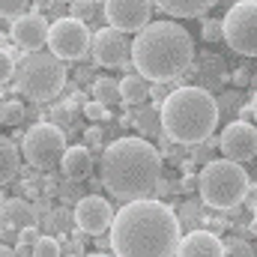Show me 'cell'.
<instances>
[{
	"label": "cell",
	"mask_w": 257,
	"mask_h": 257,
	"mask_svg": "<svg viewBox=\"0 0 257 257\" xmlns=\"http://www.w3.org/2000/svg\"><path fill=\"white\" fill-rule=\"evenodd\" d=\"M180 242V215L165 200L153 197L123 203L108 233L114 257H177Z\"/></svg>",
	"instance_id": "obj_1"
},
{
	"label": "cell",
	"mask_w": 257,
	"mask_h": 257,
	"mask_svg": "<svg viewBox=\"0 0 257 257\" xmlns=\"http://www.w3.org/2000/svg\"><path fill=\"white\" fill-rule=\"evenodd\" d=\"M162 183V153L141 135L117 138L102 153V186L123 203L147 200Z\"/></svg>",
	"instance_id": "obj_2"
},
{
	"label": "cell",
	"mask_w": 257,
	"mask_h": 257,
	"mask_svg": "<svg viewBox=\"0 0 257 257\" xmlns=\"http://www.w3.org/2000/svg\"><path fill=\"white\" fill-rule=\"evenodd\" d=\"M132 63L150 84H168L194 63V42L177 21H153L132 42Z\"/></svg>",
	"instance_id": "obj_3"
},
{
	"label": "cell",
	"mask_w": 257,
	"mask_h": 257,
	"mask_svg": "<svg viewBox=\"0 0 257 257\" xmlns=\"http://www.w3.org/2000/svg\"><path fill=\"white\" fill-rule=\"evenodd\" d=\"M218 117H221V108L209 90L197 84L177 87L162 102V128H165L162 135L183 147L206 144L218 126Z\"/></svg>",
	"instance_id": "obj_4"
},
{
	"label": "cell",
	"mask_w": 257,
	"mask_h": 257,
	"mask_svg": "<svg viewBox=\"0 0 257 257\" xmlns=\"http://www.w3.org/2000/svg\"><path fill=\"white\" fill-rule=\"evenodd\" d=\"M248 192H251V180L239 162L212 159L197 174V194L212 209H236L242 200H248Z\"/></svg>",
	"instance_id": "obj_5"
},
{
	"label": "cell",
	"mask_w": 257,
	"mask_h": 257,
	"mask_svg": "<svg viewBox=\"0 0 257 257\" xmlns=\"http://www.w3.org/2000/svg\"><path fill=\"white\" fill-rule=\"evenodd\" d=\"M15 93L33 102H51L66 87V63L51 51H36L18 60V72L12 81Z\"/></svg>",
	"instance_id": "obj_6"
},
{
	"label": "cell",
	"mask_w": 257,
	"mask_h": 257,
	"mask_svg": "<svg viewBox=\"0 0 257 257\" xmlns=\"http://www.w3.org/2000/svg\"><path fill=\"white\" fill-rule=\"evenodd\" d=\"M66 150H69L66 147V132L54 123H36L21 138L24 162L30 168H39V171H51L54 165H60Z\"/></svg>",
	"instance_id": "obj_7"
},
{
	"label": "cell",
	"mask_w": 257,
	"mask_h": 257,
	"mask_svg": "<svg viewBox=\"0 0 257 257\" xmlns=\"http://www.w3.org/2000/svg\"><path fill=\"white\" fill-rule=\"evenodd\" d=\"M48 51L54 57H60L63 63L84 60L93 51V33H90L87 21L75 18V15L57 18L51 24V33H48Z\"/></svg>",
	"instance_id": "obj_8"
},
{
	"label": "cell",
	"mask_w": 257,
	"mask_h": 257,
	"mask_svg": "<svg viewBox=\"0 0 257 257\" xmlns=\"http://www.w3.org/2000/svg\"><path fill=\"white\" fill-rule=\"evenodd\" d=\"M221 21L224 42L242 57H257V0H236Z\"/></svg>",
	"instance_id": "obj_9"
},
{
	"label": "cell",
	"mask_w": 257,
	"mask_h": 257,
	"mask_svg": "<svg viewBox=\"0 0 257 257\" xmlns=\"http://www.w3.org/2000/svg\"><path fill=\"white\" fill-rule=\"evenodd\" d=\"M153 0H108L105 6H102V12H105V21H108V27H114V30H120V33H141L144 27H150L153 21Z\"/></svg>",
	"instance_id": "obj_10"
},
{
	"label": "cell",
	"mask_w": 257,
	"mask_h": 257,
	"mask_svg": "<svg viewBox=\"0 0 257 257\" xmlns=\"http://www.w3.org/2000/svg\"><path fill=\"white\" fill-rule=\"evenodd\" d=\"M93 60L105 69H126L132 63V42L114 27H99L93 33Z\"/></svg>",
	"instance_id": "obj_11"
},
{
	"label": "cell",
	"mask_w": 257,
	"mask_h": 257,
	"mask_svg": "<svg viewBox=\"0 0 257 257\" xmlns=\"http://www.w3.org/2000/svg\"><path fill=\"white\" fill-rule=\"evenodd\" d=\"M218 150L224 153V159L239 162V165L257 159V126L245 123V120L227 123L221 138H218Z\"/></svg>",
	"instance_id": "obj_12"
},
{
	"label": "cell",
	"mask_w": 257,
	"mask_h": 257,
	"mask_svg": "<svg viewBox=\"0 0 257 257\" xmlns=\"http://www.w3.org/2000/svg\"><path fill=\"white\" fill-rule=\"evenodd\" d=\"M114 218H117L114 206L105 197H99V194H87V197H81L75 203V224H78L81 233H93V236L111 233Z\"/></svg>",
	"instance_id": "obj_13"
},
{
	"label": "cell",
	"mask_w": 257,
	"mask_h": 257,
	"mask_svg": "<svg viewBox=\"0 0 257 257\" xmlns=\"http://www.w3.org/2000/svg\"><path fill=\"white\" fill-rule=\"evenodd\" d=\"M48 33H51V24H48L45 15H39V12H30V15H24V18H18V21L9 24L12 42H15L21 51H27V54L42 51V48L48 45Z\"/></svg>",
	"instance_id": "obj_14"
},
{
	"label": "cell",
	"mask_w": 257,
	"mask_h": 257,
	"mask_svg": "<svg viewBox=\"0 0 257 257\" xmlns=\"http://www.w3.org/2000/svg\"><path fill=\"white\" fill-rule=\"evenodd\" d=\"M177 257H224V242L212 230H189L180 242Z\"/></svg>",
	"instance_id": "obj_15"
},
{
	"label": "cell",
	"mask_w": 257,
	"mask_h": 257,
	"mask_svg": "<svg viewBox=\"0 0 257 257\" xmlns=\"http://www.w3.org/2000/svg\"><path fill=\"white\" fill-rule=\"evenodd\" d=\"M0 221H3V230H24V227H36L39 218H36V206L30 200L9 197L0 206Z\"/></svg>",
	"instance_id": "obj_16"
},
{
	"label": "cell",
	"mask_w": 257,
	"mask_h": 257,
	"mask_svg": "<svg viewBox=\"0 0 257 257\" xmlns=\"http://www.w3.org/2000/svg\"><path fill=\"white\" fill-rule=\"evenodd\" d=\"M60 171H63L66 180H72V183L87 180V177H90V171H93V156H90V147H87V144L69 147V150H66V156H63V162H60Z\"/></svg>",
	"instance_id": "obj_17"
},
{
	"label": "cell",
	"mask_w": 257,
	"mask_h": 257,
	"mask_svg": "<svg viewBox=\"0 0 257 257\" xmlns=\"http://www.w3.org/2000/svg\"><path fill=\"white\" fill-rule=\"evenodd\" d=\"M189 72H192L194 78L200 81L197 87H203V90H209V87H212V90H218V87L227 81L224 60H221V57H215V54H203L197 63H192V69H189Z\"/></svg>",
	"instance_id": "obj_18"
},
{
	"label": "cell",
	"mask_w": 257,
	"mask_h": 257,
	"mask_svg": "<svg viewBox=\"0 0 257 257\" xmlns=\"http://www.w3.org/2000/svg\"><path fill=\"white\" fill-rule=\"evenodd\" d=\"M165 15L171 18H200L206 9H212L218 0H153Z\"/></svg>",
	"instance_id": "obj_19"
},
{
	"label": "cell",
	"mask_w": 257,
	"mask_h": 257,
	"mask_svg": "<svg viewBox=\"0 0 257 257\" xmlns=\"http://www.w3.org/2000/svg\"><path fill=\"white\" fill-rule=\"evenodd\" d=\"M126 126H135L141 132V138H150V135L165 132V128H162V108H147V105H141V111H135V114L126 117Z\"/></svg>",
	"instance_id": "obj_20"
},
{
	"label": "cell",
	"mask_w": 257,
	"mask_h": 257,
	"mask_svg": "<svg viewBox=\"0 0 257 257\" xmlns=\"http://www.w3.org/2000/svg\"><path fill=\"white\" fill-rule=\"evenodd\" d=\"M21 156H24V153L15 147L12 138H0V162H3V168H0V183H3V186L12 183L15 174L21 171Z\"/></svg>",
	"instance_id": "obj_21"
},
{
	"label": "cell",
	"mask_w": 257,
	"mask_h": 257,
	"mask_svg": "<svg viewBox=\"0 0 257 257\" xmlns=\"http://www.w3.org/2000/svg\"><path fill=\"white\" fill-rule=\"evenodd\" d=\"M120 93H123V105L138 108V105H144L150 99V81L144 75H138V72L135 75H126L120 81Z\"/></svg>",
	"instance_id": "obj_22"
},
{
	"label": "cell",
	"mask_w": 257,
	"mask_h": 257,
	"mask_svg": "<svg viewBox=\"0 0 257 257\" xmlns=\"http://www.w3.org/2000/svg\"><path fill=\"white\" fill-rule=\"evenodd\" d=\"M93 99H96V102H102L105 108H111V105L123 102V93H120V81H114V78H108V75L96 78V81H93Z\"/></svg>",
	"instance_id": "obj_23"
},
{
	"label": "cell",
	"mask_w": 257,
	"mask_h": 257,
	"mask_svg": "<svg viewBox=\"0 0 257 257\" xmlns=\"http://www.w3.org/2000/svg\"><path fill=\"white\" fill-rule=\"evenodd\" d=\"M24 117H27V108H24L21 99H6L0 105V123L3 126H18Z\"/></svg>",
	"instance_id": "obj_24"
},
{
	"label": "cell",
	"mask_w": 257,
	"mask_h": 257,
	"mask_svg": "<svg viewBox=\"0 0 257 257\" xmlns=\"http://www.w3.org/2000/svg\"><path fill=\"white\" fill-rule=\"evenodd\" d=\"M30 6H33V0H0V15H3V21L12 24V21L30 15Z\"/></svg>",
	"instance_id": "obj_25"
},
{
	"label": "cell",
	"mask_w": 257,
	"mask_h": 257,
	"mask_svg": "<svg viewBox=\"0 0 257 257\" xmlns=\"http://www.w3.org/2000/svg\"><path fill=\"white\" fill-rule=\"evenodd\" d=\"M15 72H18L15 54H12L9 45H3V51H0V84H3V87L12 84V81H15Z\"/></svg>",
	"instance_id": "obj_26"
},
{
	"label": "cell",
	"mask_w": 257,
	"mask_h": 257,
	"mask_svg": "<svg viewBox=\"0 0 257 257\" xmlns=\"http://www.w3.org/2000/svg\"><path fill=\"white\" fill-rule=\"evenodd\" d=\"M200 36H203L206 42H218V39H224V21L203 18V21H200Z\"/></svg>",
	"instance_id": "obj_27"
},
{
	"label": "cell",
	"mask_w": 257,
	"mask_h": 257,
	"mask_svg": "<svg viewBox=\"0 0 257 257\" xmlns=\"http://www.w3.org/2000/svg\"><path fill=\"white\" fill-rule=\"evenodd\" d=\"M30 254L33 257H60V242H57L54 236H42V239L30 248Z\"/></svg>",
	"instance_id": "obj_28"
},
{
	"label": "cell",
	"mask_w": 257,
	"mask_h": 257,
	"mask_svg": "<svg viewBox=\"0 0 257 257\" xmlns=\"http://www.w3.org/2000/svg\"><path fill=\"white\" fill-rule=\"evenodd\" d=\"M84 117L93 120V123H102V120H108V108H105L102 102L90 99V102H84Z\"/></svg>",
	"instance_id": "obj_29"
},
{
	"label": "cell",
	"mask_w": 257,
	"mask_h": 257,
	"mask_svg": "<svg viewBox=\"0 0 257 257\" xmlns=\"http://www.w3.org/2000/svg\"><path fill=\"white\" fill-rule=\"evenodd\" d=\"M69 9H72V15H75V18H81V21H90V18L96 15V0H75Z\"/></svg>",
	"instance_id": "obj_30"
},
{
	"label": "cell",
	"mask_w": 257,
	"mask_h": 257,
	"mask_svg": "<svg viewBox=\"0 0 257 257\" xmlns=\"http://www.w3.org/2000/svg\"><path fill=\"white\" fill-rule=\"evenodd\" d=\"M224 257H254V248L245 239H233L224 245Z\"/></svg>",
	"instance_id": "obj_31"
},
{
	"label": "cell",
	"mask_w": 257,
	"mask_h": 257,
	"mask_svg": "<svg viewBox=\"0 0 257 257\" xmlns=\"http://www.w3.org/2000/svg\"><path fill=\"white\" fill-rule=\"evenodd\" d=\"M39 239H42V236H39V227H24V230H18V251H21V248H33Z\"/></svg>",
	"instance_id": "obj_32"
},
{
	"label": "cell",
	"mask_w": 257,
	"mask_h": 257,
	"mask_svg": "<svg viewBox=\"0 0 257 257\" xmlns=\"http://www.w3.org/2000/svg\"><path fill=\"white\" fill-rule=\"evenodd\" d=\"M72 120H75V117H72V111H69V108H57L51 123H54V126H60L66 132V128H72Z\"/></svg>",
	"instance_id": "obj_33"
},
{
	"label": "cell",
	"mask_w": 257,
	"mask_h": 257,
	"mask_svg": "<svg viewBox=\"0 0 257 257\" xmlns=\"http://www.w3.org/2000/svg\"><path fill=\"white\" fill-rule=\"evenodd\" d=\"M84 141H87V147H90V144H93V147H99V144H102V128L90 126L87 132H84Z\"/></svg>",
	"instance_id": "obj_34"
},
{
	"label": "cell",
	"mask_w": 257,
	"mask_h": 257,
	"mask_svg": "<svg viewBox=\"0 0 257 257\" xmlns=\"http://www.w3.org/2000/svg\"><path fill=\"white\" fill-rule=\"evenodd\" d=\"M230 78H233V84H236V87H245V84L251 81V72H248V69L242 66V69H236V72H233Z\"/></svg>",
	"instance_id": "obj_35"
},
{
	"label": "cell",
	"mask_w": 257,
	"mask_h": 257,
	"mask_svg": "<svg viewBox=\"0 0 257 257\" xmlns=\"http://www.w3.org/2000/svg\"><path fill=\"white\" fill-rule=\"evenodd\" d=\"M0 257H18V251L12 245H0Z\"/></svg>",
	"instance_id": "obj_36"
},
{
	"label": "cell",
	"mask_w": 257,
	"mask_h": 257,
	"mask_svg": "<svg viewBox=\"0 0 257 257\" xmlns=\"http://www.w3.org/2000/svg\"><path fill=\"white\" fill-rule=\"evenodd\" d=\"M192 186H197V177H189V174H186V180H183V189H192Z\"/></svg>",
	"instance_id": "obj_37"
},
{
	"label": "cell",
	"mask_w": 257,
	"mask_h": 257,
	"mask_svg": "<svg viewBox=\"0 0 257 257\" xmlns=\"http://www.w3.org/2000/svg\"><path fill=\"white\" fill-rule=\"evenodd\" d=\"M251 114H254V123H257V90H254V96H251Z\"/></svg>",
	"instance_id": "obj_38"
},
{
	"label": "cell",
	"mask_w": 257,
	"mask_h": 257,
	"mask_svg": "<svg viewBox=\"0 0 257 257\" xmlns=\"http://www.w3.org/2000/svg\"><path fill=\"white\" fill-rule=\"evenodd\" d=\"M75 0H54V6H72Z\"/></svg>",
	"instance_id": "obj_39"
},
{
	"label": "cell",
	"mask_w": 257,
	"mask_h": 257,
	"mask_svg": "<svg viewBox=\"0 0 257 257\" xmlns=\"http://www.w3.org/2000/svg\"><path fill=\"white\" fill-rule=\"evenodd\" d=\"M87 257H114V254H87Z\"/></svg>",
	"instance_id": "obj_40"
},
{
	"label": "cell",
	"mask_w": 257,
	"mask_h": 257,
	"mask_svg": "<svg viewBox=\"0 0 257 257\" xmlns=\"http://www.w3.org/2000/svg\"><path fill=\"white\" fill-rule=\"evenodd\" d=\"M254 230H257V206H254Z\"/></svg>",
	"instance_id": "obj_41"
}]
</instances>
